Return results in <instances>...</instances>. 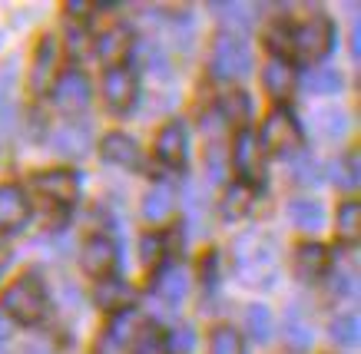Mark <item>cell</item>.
<instances>
[{
    "instance_id": "cell-25",
    "label": "cell",
    "mask_w": 361,
    "mask_h": 354,
    "mask_svg": "<svg viewBox=\"0 0 361 354\" xmlns=\"http://www.w3.org/2000/svg\"><path fill=\"white\" fill-rule=\"evenodd\" d=\"M153 288H156V295H159L163 301L179 305V301H183V295H186V275H183L179 268H173V265H163L159 272H156Z\"/></svg>"
},
{
    "instance_id": "cell-15",
    "label": "cell",
    "mask_w": 361,
    "mask_h": 354,
    "mask_svg": "<svg viewBox=\"0 0 361 354\" xmlns=\"http://www.w3.org/2000/svg\"><path fill=\"white\" fill-rule=\"evenodd\" d=\"M93 53L106 63V67H120L123 60L133 53V34L126 27H106L93 44Z\"/></svg>"
},
{
    "instance_id": "cell-2",
    "label": "cell",
    "mask_w": 361,
    "mask_h": 354,
    "mask_svg": "<svg viewBox=\"0 0 361 354\" xmlns=\"http://www.w3.org/2000/svg\"><path fill=\"white\" fill-rule=\"evenodd\" d=\"M335 46V23L325 13H312L292 27V60L302 63H322Z\"/></svg>"
},
{
    "instance_id": "cell-39",
    "label": "cell",
    "mask_w": 361,
    "mask_h": 354,
    "mask_svg": "<svg viewBox=\"0 0 361 354\" xmlns=\"http://www.w3.org/2000/svg\"><path fill=\"white\" fill-rule=\"evenodd\" d=\"M216 262H219V255H216V252H209L206 258L199 262V275H202V285H209V288L216 285V278H219V275H216Z\"/></svg>"
},
{
    "instance_id": "cell-18",
    "label": "cell",
    "mask_w": 361,
    "mask_h": 354,
    "mask_svg": "<svg viewBox=\"0 0 361 354\" xmlns=\"http://www.w3.org/2000/svg\"><path fill=\"white\" fill-rule=\"evenodd\" d=\"M295 67L288 63V60H269L262 67V87H265V93L272 96V100H285L292 89H295Z\"/></svg>"
},
{
    "instance_id": "cell-14",
    "label": "cell",
    "mask_w": 361,
    "mask_h": 354,
    "mask_svg": "<svg viewBox=\"0 0 361 354\" xmlns=\"http://www.w3.org/2000/svg\"><path fill=\"white\" fill-rule=\"evenodd\" d=\"M292 268L302 282H318V278L329 275L331 268V252L322 242H302L295 248V258H292Z\"/></svg>"
},
{
    "instance_id": "cell-7",
    "label": "cell",
    "mask_w": 361,
    "mask_h": 354,
    "mask_svg": "<svg viewBox=\"0 0 361 354\" xmlns=\"http://www.w3.org/2000/svg\"><path fill=\"white\" fill-rule=\"evenodd\" d=\"M229 166L239 172V182H245V186H259L265 176V153L262 146H259V139H255V133H249V129H242L239 136H235V143L229 146Z\"/></svg>"
},
{
    "instance_id": "cell-20",
    "label": "cell",
    "mask_w": 361,
    "mask_h": 354,
    "mask_svg": "<svg viewBox=\"0 0 361 354\" xmlns=\"http://www.w3.org/2000/svg\"><path fill=\"white\" fill-rule=\"evenodd\" d=\"M252 192H255V189L245 186V182H239V179H235V182H229V186H226V192H222V206H219L222 219H226V222L242 219V215L252 209V199H255Z\"/></svg>"
},
{
    "instance_id": "cell-11",
    "label": "cell",
    "mask_w": 361,
    "mask_h": 354,
    "mask_svg": "<svg viewBox=\"0 0 361 354\" xmlns=\"http://www.w3.org/2000/svg\"><path fill=\"white\" fill-rule=\"evenodd\" d=\"M156 159H159L166 169H176V172L186 169L189 139H186V126H183L179 120L166 122L163 129L156 133Z\"/></svg>"
},
{
    "instance_id": "cell-24",
    "label": "cell",
    "mask_w": 361,
    "mask_h": 354,
    "mask_svg": "<svg viewBox=\"0 0 361 354\" xmlns=\"http://www.w3.org/2000/svg\"><path fill=\"white\" fill-rule=\"evenodd\" d=\"M173 192L166 186H153L146 196H142V219L153 222V225H159V222H166L169 215H173Z\"/></svg>"
},
{
    "instance_id": "cell-12",
    "label": "cell",
    "mask_w": 361,
    "mask_h": 354,
    "mask_svg": "<svg viewBox=\"0 0 361 354\" xmlns=\"http://www.w3.org/2000/svg\"><path fill=\"white\" fill-rule=\"evenodd\" d=\"M30 219V199L17 182H4L0 186V235L17 232Z\"/></svg>"
},
{
    "instance_id": "cell-30",
    "label": "cell",
    "mask_w": 361,
    "mask_h": 354,
    "mask_svg": "<svg viewBox=\"0 0 361 354\" xmlns=\"http://www.w3.org/2000/svg\"><path fill=\"white\" fill-rule=\"evenodd\" d=\"M245 328H249L252 341H269L272 338V311L259 301H252L245 308Z\"/></svg>"
},
{
    "instance_id": "cell-1",
    "label": "cell",
    "mask_w": 361,
    "mask_h": 354,
    "mask_svg": "<svg viewBox=\"0 0 361 354\" xmlns=\"http://www.w3.org/2000/svg\"><path fill=\"white\" fill-rule=\"evenodd\" d=\"M0 308L7 311L13 318V324H40L47 318V311H50V295H47V285L40 275H20L13 282L7 291H4V298H0Z\"/></svg>"
},
{
    "instance_id": "cell-43",
    "label": "cell",
    "mask_w": 361,
    "mask_h": 354,
    "mask_svg": "<svg viewBox=\"0 0 361 354\" xmlns=\"http://www.w3.org/2000/svg\"><path fill=\"white\" fill-rule=\"evenodd\" d=\"M11 258H13V252H11V245L0 239V278H4V272H7V265H11Z\"/></svg>"
},
{
    "instance_id": "cell-37",
    "label": "cell",
    "mask_w": 361,
    "mask_h": 354,
    "mask_svg": "<svg viewBox=\"0 0 361 354\" xmlns=\"http://www.w3.org/2000/svg\"><path fill=\"white\" fill-rule=\"evenodd\" d=\"M166 344H169V354H189V348H192V328L179 324V331L166 334Z\"/></svg>"
},
{
    "instance_id": "cell-9",
    "label": "cell",
    "mask_w": 361,
    "mask_h": 354,
    "mask_svg": "<svg viewBox=\"0 0 361 354\" xmlns=\"http://www.w3.org/2000/svg\"><path fill=\"white\" fill-rule=\"evenodd\" d=\"M90 80L83 70H66V73H60L56 77V83L50 87V96H54L56 110H63L66 116H77V113L87 110L90 103Z\"/></svg>"
},
{
    "instance_id": "cell-29",
    "label": "cell",
    "mask_w": 361,
    "mask_h": 354,
    "mask_svg": "<svg viewBox=\"0 0 361 354\" xmlns=\"http://www.w3.org/2000/svg\"><path fill=\"white\" fill-rule=\"evenodd\" d=\"M305 89L308 93H322V96H329V93H338L341 89V73L331 67H312L305 73Z\"/></svg>"
},
{
    "instance_id": "cell-13",
    "label": "cell",
    "mask_w": 361,
    "mask_h": 354,
    "mask_svg": "<svg viewBox=\"0 0 361 354\" xmlns=\"http://www.w3.org/2000/svg\"><path fill=\"white\" fill-rule=\"evenodd\" d=\"M99 156L110 166H120V169H140V163H142L140 143L130 133H120V129H113V133H106L99 139Z\"/></svg>"
},
{
    "instance_id": "cell-19",
    "label": "cell",
    "mask_w": 361,
    "mask_h": 354,
    "mask_svg": "<svg viewBox=\"0 0 361 354\" xmlns=\"http://www.w3.org/2000/svg\"><path fill=\"white\" fill-rule=\"evenodd\" d=\"M288 219L295 225L298 232H318L322 225H325V209H322V202L318 199H292L288 202Z\"/></svg>"
},
{
    "instance_id": "cell-27",
    "label": "cell",
    "mask_w": 361,
    "mask_h": 354,
    "mask_svg": "<svg viewBox=\"0 0 361 354\" xmlns=\"http://www.w3.org/2000/svg\"><path fill=\"white\" fill-rule=\"evenodd\" d=\"M54 143H56V149L66 156H83L87 153V143H90V133H87V126H80V122L70 120L56 129Z\"/></svg>"
},
{
    "instance_id": "cell-17",
    "label": "cell",
    "mask_w": 361,
    "mask_h": 354,
    "mask_svg": "<svg viewBox=\"0 0 361 354\" xmlns=\"http://www.w3.org/2000/svg\"><path fill=\"white\" fill-rule=\"evenodd\" d=\"M216 113H219V120L226 122V126H232V129H245L252 120V100H249V93L239 87H229V89H222V96H219V106H216Z\"/></svg>"
},
{
    "instance_id": "cell-5",
    "label": "cell",
    "mask_w": 361,
    "mask_h": 354,
    "mask_svg": "<svg viewBox=\"0 0 361 354\" xmlns=\"http://www.w3.org/2000/svg\"><path fill=\"white\" fill-rule=\"evenodd\" d=\"M60 60H63V44L56 34H44L33 46V63H30V89L37 96H44L47 89L60 77Z\"/></svg>"
},
{
    "instance_id": "cell-36",
    "label": "cell",
    "mask_w": 361,
    "mask_h": 354,
    "mask_svg": "<svg viewBox=\"0 0 361 354\" xmlns=\"http://www.w3.org/2000/svg\"><path fill=\"white\" fill-rule=\"evenodd\" d=\"M318 163H315V156L312 153H298V159H295V166H292V176L298 179V182H315L318 179Z\"/></svg>"
},
{
    "instance_id": "cell-26",
    "label": "cell",
    "mask_w": 361,
    "mask_h": 354,
    "mask_svg": "<svg viewBox=\"0 0 361 354\" xmlns=\"http://www.w3.org/2000/svg\"><path fill=\"white\" fill-rule=\"evenodd\" d=\"M331 182L345 192H355L361 182V153L358 149H348L345 159H338L335 166H331Z\"/></svg>"
},
{
    "instance_id": "cell-16",
    "label": "cell",
    "mask_w": 361,
    "mask_h": 354,
    "mask_svg": "<svg viewBox=\"0 0 361 354\" xmlns=\"http://www.w3.org/2000/svg\"><path fill=\"white\" fill-rule=\"evenodd\" d=\"M93 298H97V305L103 311L116 315V311L133 308V285L126 282V278H120V275H106V278H99L97 282Z\"/></svg>"
},
{
    "instance_id": "cell-40",
    "label": "cell",
    "mask_w": 361,
    "mask_h": 354,
    "mask_svg": "<svg viewBox=\"0 0 361 354\" xmlns=\"http://www.w3.org/2000/svg\"><path fill=\"white\" fill-rule=\"evenodd\" d=\"M90 11H97V4H90V0H70V4H66V13H70L73 20H83Z\"/></svg>"
},
{
    "instance_id": "cell-34",
    "label": "cell",
    "mask_w": 361,
    "mask_h": 354,
    "mask_svg": "<svg viewBox=\"0 0 361 354\" xmlns=\"http://www.w3.org/2000/svg\"><path fill=\"white\" fill-rule=\"evenodd\" d=\"M133 354H169L166 331H159L156 324H146L140 331V338L133 341Z\"/></svg>"
},
{
    "instance_id": "cell-32",
    "label": "cell",
    "mask_w": 361,
    "mask_h": 354,
    "mask_svg": "<svg viewBox=\"0 0 361 354\" xmlns=\"http://www.w3.org/2000/svg\"><path fill=\"white\" fill-rule=\"evenodd\" d=\"M312 338H315V331H312V321L302 318V311H292L288 318H285V341L295 344V348H308L312 344Z\"/></svg>"
},
{
    "instance_id": "cell-33",
    "label": "cell",
    "mask_w": 361,
    "mask_h": 354,
    "mask_svg": "<svg viewBox=\"0 0 361 354\" xmlns=\"http://www.w3.org/2000/svg\"><path fill=\"white\" fill-rule=\"evenodd\" d=\"M331 341L338 344V348H351V344H358V315L348 311V315H338V318L331 321Z\"/></svg>"
},
{
    "instance_id": "cell-4",
    "label": "cell",
    "mask_w": 361,
    "mask_h": 354,
    "mask_svg": "<svg viewBox=\"0 0 361 354\" xmlns=\"http://www.w3.org/2000/svg\"><path fill=\"white\" fill-rule=\"evenodd\" d=\"M259 146L262 153H295L298 143H302V126H298L295 113L285 110V106H275L269 116H265L262 129H259Z\"/></svg>"
},
{
    "instance_id": "cell-44",
    "label": "cell",
    "mask_w": 361,
    "mask_h": 354,
    "mask_svg": "<svg viewBox=\"0 0 361 354\" xmlns=\"http://www.w3.org/2000/svg\"><path fill=\"white\" fill-rule=\"evenodd\" d=\"M27 354H50V351H40V348H27Z\"/></svg>"
},
{
    "instance_id": "cell-8",
    "label": "cell",
    "mask_w": 361,
    "mask_h": 354,
    "mask_svg": "<svg viewBox=\"0 0 361 354\" xmlns=\"http://www.w3.org/2000/svg\"><path fill=\"white\" fill-rule=\"evenodd\" d=\"M33 186H37V192H40L47 202L63 206V209L80 199L77 169H44V172H37V176H33Z\"/></svg>"
},
{
    "instance_id": "cell-35",
    "label": "cell",
    "mask_w": 361,
    "mask_h": 354,
    "mask_svg": "<svg viewBox=\"0 0 361 354\" xmlns=\"http://www.w3.org/2000/svg\"><path fill=\"white\" fill-rule=\"evenodd\" d=\"M322 126H325V133H329L331 139H338V136L348 133V116L341 110H325L322 113Z\"/></svg>"
},
{
    "instance_id": "cell-23",
    "label": "cell",
    "mask_w": 361,
    "mask_h": 354,
    "mask_svg": "<svg viewBox=\"0 0 361 354\" xmlns=\"http://www.w3.org/2000/svg\"><path fill=\"white\" fill-rule=\"evenodd\" d=\"M335 235H338L345 245H358L361 239V206L355 199L338 206V215H335Z\"/></svg>"
},
{
    "instance_id": "cell-41",
    "label": "cell",
    "mask_w": 361,
    "mask_h": 354,
    "mask_svg": "<svg viewBox=\"0 0 361 354\" xmlns=\"http://www.w3.org/2000/svg\"><path fill=\"white\" fill-rule=\"evenodd\" d=\"M93 351H97V354H126V348L113 341L110 334H103V338L97 341V348H93Z\"/></svg>"
},
{
    "instance_id": "cell-6",
    "label": "cell",
    "mask_w": 361,
    "mask_h": 354,
    "mask_svg": "<svg viewBox=\"0 0 361 354\" xmlns=\"http://www.w3.org/2000/svg\"><path fill=\"white\" fill-rule=\"evenodd\" d=\"M99 93H103V103L110 106L113 113H130L136 106V96H140V80H136V70L120 63V67H106L103 73V83H99Z\"/></svg>"
},
{
    "instance_id": "cell-3",
    "label": "cell",
    "mask_w": 361,
    "mask_h": 354,
    "mask_svg": "<svg viewBox=\"0 0 361 354\" xmlns=\"http://www.w3.org/2000/svg\"><path fill=\"white\" fill-rule=\"evenodd\" d=\"M209 70H212V77L226 80V83L242 80L252 70V50L239 30H222V34L212 40Z\"/></svg>"
},
{
    "instance_id": "cell-28",
    "label": "cell",
    "mask_w": 361,
    "mask_h": 354,
    "mask_svg": "<svg viewBox=\"0 0 361 354\" xmlns=\"http://www.w3.org/2000/svg\"><path fill=\"white\" fill-rule=\"evenodd\" d=\"M209 354H245L242 334L232 324H216L209 334Z\"/></svg>"
},
{
    "instance_id": "cell-22",
    "label": "cell",
    "mask_w": 361,
    "mask_h": 354,
    "mask_svg": "<svg viewBox=\"0 0 361 354\" xmlns=\"http://www.w3.org/2000/svg\"><path fill=\"white\" fill-rule=\"evenodd\" d=\"M169 239L166 235H159V232H146L140 239V262H142V268L146 272H159V268L166 265V258H169Z\"/></svg>"
},
{
    "instance_id": "cell-10",
    "label": "cell",
    "mask_w": 361,
    "mask_h": 354,
    "mask_svg": "<svg viewBox=\"0 0 361 354\" xmlns=\"http://www.w3.org/2000/svg\"><path fill=\"white\" fill-rule=\"evenodd\" d=\"M116 262H120V252H116V242L110 235H90L80 248V268L97 282L106 275H116Z\"/></svg>"
},
{
    "instance_id": "cell-31",
    "label": "cell",
    "mask_w": 361,
    "mask_h": 354,
    "mask_svg": "<svg viewBox=\"0 0 361 354\" xmlns=\"http://www.w3.org/2000/svg\"><path fill=\"white\" fill-rule=\"evenodd\" d=\"M265 46L275 60H288L292 63V23H275L265 30Z\"/></svg>"
},
{
    "instance_id": "cell-38",
    "label": "cell",
    "mask_w": 361,
    "mask_h": 354,
    "mask_svg": "<svg viewBox=\"0 0 361 354\" xmlns=\"http://www.w3.org/2000/svg\"><path fill=\"white\" fill-rule=\"evenodd\" d=\"M87 34L80 30V27H70V34H66V53L73 56V60H80V56L87 53Z\"/></svg>"
},
{
    "instance_id": "cell-42",
    "label": "cell",
    "mask_w": 361,
    "mask_h": 354,
    "mask_svg": "<svg viewBox=\"0 0 361 354\" xmlns=\"http://www.w3.org/2000/svg\"><path fill=\"white\" fill-rule=\"evenodd\" d=\"M11 334H13V318L4 308H0V341H7Z\"/></svg>"
},
{
    "instance_id": "cell-21",
    "label": "cell",
    "mask_w": 361,
    "mask_h": 354,
    "mask_svg": "<svg viewBox=\"0 0 361 354\" xmlns=\"http://www.w3.org/2000/svg\"><path fill=\"white\" fill-rule=\"evenodd\" d=\"M142 328H146V321H142V315L136 308H126V311H116V315H113V321H110V338L116 344H123V348H126V344H133L136 341V338H140V331Z\"/></svg>"
}]
</instances>
